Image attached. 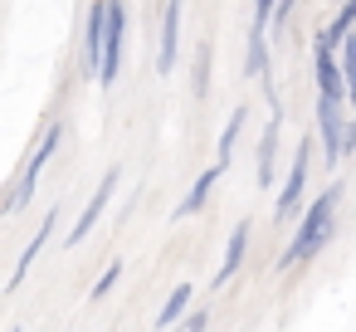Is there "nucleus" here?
Instances as JSON below:
<instances>
[{
  "label": "nucleus",
  "instance_id": "obj_17",
  "mask_svg": "<svg viewBox=\"0 0 356 332\" xmlns=\"http://www.w3.org/2000/svg\"><path fill=\"white\" fill-rule=\"evenodd\" d=\"M244 118H249L244 108H234V113H229V122H225V132H220V166L234 157V147H239V132H244Z\"/></svg>",
  "mask_w": 356,
  "mask_h": 332
},
{
  "label": "nucleus",
  "instance_id": "obj_8",
  "mask_svg": "<svg viewBox=\"0 0 356 332\" xmlns=\"http://www.w3.org/2000/svg\"><path fill=\"white\" fill-rule=\"evenodd\" d=\"M113 191H118V166H113V171H103V181H98V191H93V200H88V210L79 215V225H74V235H69V249H74V244H83V239L93 235V225L103 220V210H108V200H113Z\"/></svg>",
  "mask_w": 356,
  "mask_h": 332
},
{
  "label": "nucleus",
  "instance_id": "obj_10",
  "mask_svg": "<svg viewBox=\"0 0 356 332\" xmlns=\"http://www.w3.org/2000/svg\"><path fill=\"white\" fill-rule=\"evenodd\" d=\"M220 171H225L220 161H215V166H205V171L195 176V186L186 191V200H181L176 210H171V220H186V215H200V210H205V200H210V191H215V181H220Z\"/></svg>",
  "mask_w": 356,
  "mask_h": 332
},
{
  "label": "nucleus",
  "instance_id": "obj_3",
  "mask_svg": "<svg viewBox=\"0 0 356 332\" xmlns=\"http://www.w3.org/2000/svg\"><path fill=\"white\" fill-rule=\"evenodd\" d=\"M312 152H317V137H302L298 152H293V166H288V181L278 191V220H293L298 205H302V186H307V166H312Z\"/></svg>",
  "mask_w": 356,
  "mask_h": 332
},
{
  "label": "nucleus",
  "instance_id": "obj_12",
  "mask_svg": "<svg viewBox=\"0 0 356 332\" xmlns=\"http://www.w3.org/2000/svg\"><path fill=\"white\" fill-rule=\"evenodd\" d=\"M103 30H108V0H93V10H88V40H83V59H88V69L98 74V64H103Z\"/></svg>",
  "mask_w": 356,
  "mask_h": 332
},
{
  "label": "nucleus",
  "instance_id": "obj_16",
  "mask_svg": "<svg viewBox=\"0 0 356 332\" xmlns=\"http://www.w3.org/2000/svg\"><path fill=\"white\" fill-rule=\"evenodd\" d=\"M337 54H341V84H346V103L356 108V35H346Z\"/></svg>",
  "mask_w": 356,
  "mask_h": 332
},
{
  "label": "nucleus",
  "instance_id": "obj_6",
  "mask_svg": "<svg viewBox=\"0 0 356 332\" xmlns=\"http://www.w3.org/2000/svg\"><path fill=\"white\" fill-rule=\"evenodd\" d=\"M341 132H346L341 103H322V98H317V147H322V161H327L332 171L341 166Z\"/></svg>",
  "mask_w": 356,
  "mask_h": 332
},
{
  "label": "nucleus",
  "instance_id": "obj_5",
  "mask_svg": "<svg viewBox=\"0 0 356 332\" xmlns=\"http://www.w3.org/2000/svg\"><path fill=\"white\" fill-rule=\"evenodd\" d=\"M59 142H64V127L54 122L49 132H44V142H40V152L30 157V166H25V176H20V186H15V196H10V210H25L30 200H35V186H40V171H44V161L59 152Z\"/></svg>",
  "mask_w": 356,
  "mask_h": 332
},
{
  "label": "nucleus",
  "instance_id": "obj_15",
  "mask_svg": "<svg viewBox=\"0 0 356 332\" xmlns=\"http://www.w3.org/2000/svg\"><path fill=\"white\" fill-rule=\"evenodd\" d=\"M346 35H356V0H341V15L322 30V40H327V45H337V49H341V40H346Z\"/></svg>",
  "mask_w": 356,
  "mask_h": 332
},
{
  "label": "nucleus",
  "instance_id": "obj_20",
  "mask_svg": "<svg viewBox=\"0 0 356 332\" xmlns=\"http://www.w3.org/2000/svg\"><path fill=\"white\" fill-rule=\"evenodd\" d=\"M273 15H278V0H254V25H259V30H268Z\"/></svg>",
  "mask_w": 356,
  "mask_h": 332
},
{
  "label": "nucleus",
  "instance_id": "obj_19",
  "mask_svg": "<svg viewBox=\"0 0 356 332\" xmlns=\"http://www.w3.org/2000/svg\"><path fill=\"white\" fill-rule=\"evenodd\" d=\"M118 278H122V259H113V264L103 269V278H98V283L88 288V303H103V298H108V293L118 288Z\"/></svg>",
  "mask_w": 356,
  "mask_h": 332
},
{
  "label": "nucleus",
  "instance_id": "obj_13",
  "mask_svg": "<svg viewBox=\"0 0 356 332\" xmlns=\"http://www.w3.org/2000/svg\"><path fill=\"white\" fill-rule=\"evenodd\" d=\"M278 108H273V118H268V127H264V137H259V186L268 191V181H273V157H278Z\"/></svg>",
  "mask_w": 356,
  "mask_h": 332
},
{
  "label": "nucleus",
  "instance_id": "obj_1",
  "mask_svg": "<svg viewBox=\"0 0 356 332\" xmlns=\"http://www.w3.org/2000/svg\"><path fill=\"white\" fill-rule=\"evenodd\" d=\"M337 200H341V186L332 181L312 205H307V215H302V225H298V235H293V244L283 249V259H278V269H293V264H302V259H312L327 239H332V230H337Z\"/></svg>",
  "mask_w": 356,
  "mask_h": 332
},
{
  "label": "nucleus",
  "instance_id": "obj_9",
  "mask_svg": "<svg viewBox=\"0 0 356 332\" xmlns=\"http://www.w3.org/2000/svg\"><path fill=\"white\" fill-rule=\"evenodd\" d=\"M249 235H254V220H239V225H234V235H229V244H225V259H220V269H215V288H225V283L239 274L244 249H249Z\"/></svg>",
  "mask_w": 356,
  "mask_h": 332
},
{
  "label": "nucleus",
  "instance_id": "obj_7",
  "mask_svg": "<svg viewBox=\"0 0 356 332\" xmlns=\"http://www.w3.org/2000/svg\"><path fill=\"white\" fill-rule=\"evenodd\" d=\"M181 6H186V0H166V10H161V40H156V74H171V69H176V54H181Z\"/></svg>",
  "mask_w": 356,
  "mask_h": 332
},
{
  "label": "nucleus",
  "instance_id": "obj_21",
  "mask_svg": "<svg viewBox=\"0 0 356 332\" xmlns=\"http://www.w3.org/2000/svg\"><path fill=\"white\" fill-rule=\"evenodd\" d=\"M205 84H210V49H200L195 59V93H205Z\"/></svg>",
  "mask_w": 356,
  "mask_h": 332
},
{
  "label": "nucleus",
  "instance_id": "obj_2",
  "mask_svg": "<svg viewBox=\"0 0 356 332\" xmlns=\"http://www.w3.org/2000/svg\"><path fill=\"white\" fill-rule=\"evenodd\" d=\"M122 45H127V0H108V30H103V64H98V84L113 88L122 74Z\"/></svg>",
  "mask_w": 356,
  "mask_h": 332
},
{
  "label": "nucleus",
  "instance_id": "obj_11",
  "mask_svg": "<svg viewBox=\"0 0 356 332\" xmlns=\"http://www.w3.org/2000/svg\"><path fill=\"white\" fill-rule=\"evenodd\" d=\"M54 225H59V210H44V220H40V230H35V239L20 249V259H15V274H10V288H20V278L30 274V264L40 259V249L49 244V235H54Z\"/></svg>",
  "mask_w": 356,
  "mask_h": 332
},
{
  "label": "nucleus",
  "instance_id": "obj_25",
  "mask_svg": "<svg viewBox=\"0 0 356 332\" xmlns=\"http://www.w3.org/2000/svg\"><path fill=\"white\" fill-rule=\"evenodd\" d=\"M10 332H20V327H10Z\"/></svg>",
  "mask_w": 356,
  "mask_h": 332
},
{
  "label": "nucleus",
  "instance_id": "obj_23",
  "mask_svg": "<svg viewBox=\"0 0 356 332\" xmlns=\"http://www.w3.org/2000/svg\"><path fill=\"white\" fill-rule=\"evenodd\" d=\"M341 157H356V118H351L346 132H341Z\"/></svg>",
  "mask_w": 356,
  "mask_h": 332
},
{
  "label": "nucleus",
  "instance_id": "obj_22",
  "mask_svg": "<svg viewBox=\"0 0 356 332\" xmlns=\"http://www.w3.org/2000/svg\"><path fill=\"white\" fill-rule=\"evenodd\" d=\"M181 327H186V332H205V327H210V313H205V308H195V313H191Z\"/></svg>",
  "mask_w": 356,
  "mask_h": 332
},
{
  "label": "nucleus",
  "instance_id": "obj_4",
  "mask_svg": "<svg viewBox=\"0 0 356 332\" xmlns=\"http://www.w3.org/2000/svg\"><path fill=\"white\" fill-rule=\"evenodd\" d=\"M317 59V98L322 103H346V84H341V54H337V45H327L322 40V30H317V49H312Z\"/></svg>",
  "mask_w": 356,
  "mask_h": 332
},
{
  "label": "nucleus",
  "instance_id": "obj_14",
  "mask_svg": "<svg viewBox=\"0 0 356 332\" xmlns=\"http://www.w3.org/2000/svg\"><path fill=\"white\" fill-rule=\"evenodd\" d=\"M186 308H191V283H176L171 298L156 308V332H176V322L186 317Z\"/></svg>",
  "mask_w": 356,
  "mask_h": 332
},
{
  "label": "nucleus",
  "instance_id": "obj_24",
  "mask_svg": "<svg viewBox=\"0 0 356 332\" xmlns=\"http://www.w3.org/2000/svg\"><path fill=\"white\" fill-rule=\"evenodd\" d=\"M293 6H298V0H278V15H273V25H283V20H288V10H293Z\"/></svg>",
  "mask_w": 356,
  "mask_h": 332
},
{
  "label": "nucleus",
  "instance_id": "obj_18",
  "mask_svg": "<svg viewBox=\"0 0 356 332\" xmlns=\"http://www.w3.org/2000/svg\"><path fill=\"white\" fill-rule=\"evenodd\" d=\"M244 74H249V79L264 74V30H259V25H249V59H244Z\"/></svg>",
  "mask_w": 356,
  "mask_h": 332
}]
</instances>
